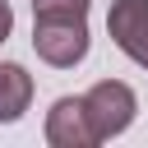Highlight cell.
I'll use <instances>...</instances> for the list:
<instances>
[{
    "mask_svg": "<svg viewBox=\"0 0 148 148\" xmlns=\"http://www.w3.org/2000/svg\"><path fill=\"white\" fill-rule=\"evenodd\" d=\"M83 106H88L92 134H97V143H102V139H116V134L130 130V120H134V111H139V97H134L130 83L102 79V83H92V88L83 92Z\"/></svg>",
    "mask_w": 148,
    "mask_h": 148,
    "instance_id": "cell-1",
    "label": "cell"
},
{
    "mask_svg": "<svg viewBox=\"0 0 148 148\" xmlns=\"http://www.w3.org/2000/svg\"><path fill=\"white\" fill-rule=\"evenodd\" d=\"M92 0H32L37 18H88Z\"/></svg>",
    "mask_w": 148,
    "mask_h": 148,
    "instance_id": "cell-6",
    "label": "cell"
},
{
    "mask_svg": "<svg viewBox=\"0 0 148 148\" xmlns=\"http://www.w3.org/2000/svg\"><path fill=\"white\" fill-rule=\"evenodd\" d=\"M32 51L56 69H74L88 56V18H37Z\"/></svg>",
    "mask_w": 148,
    "mask_h": 148,
    "instance_id": "cell-2",
    "label": "cell"
},
{
    "mask_svg": "<svg viewBox=\"0 0 148 148\" xmlns=\"http://www.w3.org/2000/svg\"><path fill=\"white\" fill-rule=\"evenodd\" d=\"M106 32L134 65L148 69V0H111Z\"/></svg>",
    "mask_w": 148,
    "mask_h": 148,
    "instance_id": "cell-3",
    "label": "cell"
},
{
    "mask_svg": "<svg viewBox=\"0 0 148 148\" xmlns=\"http://www.w3.org/2000/svg\"><path fill=\"white\" fill-rule=\"evenodd\" d=\"M9 28H14V9H9V5L0 0V42L9 37Z\"/></svg>",
    "mask_w": 148,
    "mask_h": 148,
    "instance_id": "cell-7",
    "label": "cell"
},
{
    "mask_svg": "<svg viewBox=\"0 0 148 148\" xmlns=\"http://www.w3.org/2000/svg\"><path fill=\"white\" fill-rule=\"evenodd\" d=\"M32 102V74L14 60L0 65V125H14Z\"/></svg>",
    "mask_w": 148,
    "mask_h": 148,
    "instance_id": "cell-5",
    "label": "cell"
},
{
    "mask_svg": "<svg viewBox=\"0 0 148 148\" xmlns=\"http://www.w3.org/2000/svg\"><path fill=\"white\" fill-rule=\"evenodd\" d=\"M46 143H51V148H92V143H97L83 97H60V102L46 111Z\"/></svg>",
    "mask_w": 148,
    "mask_h": 148,
    "instance_id": "cell-4",
    "label": "cell"
}]
</instances>
